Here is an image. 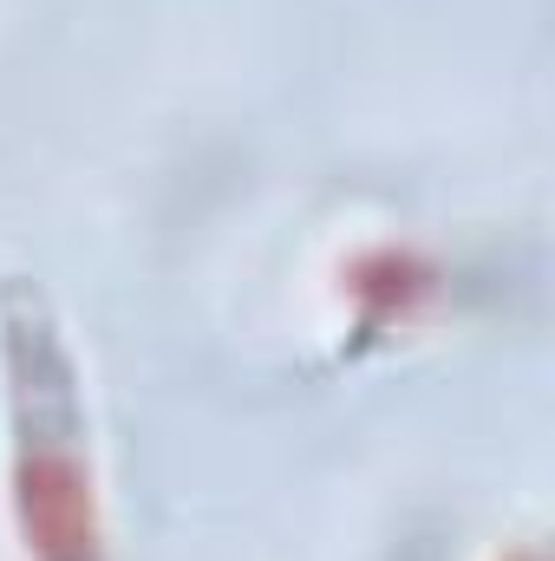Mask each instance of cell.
<instances>
[{"label": "cell", "instance_id": "cell-1", "mask_svg": "<svg viewBox=\"0 0 555 561\" xmlns=\"http://www.w3.org/2000/svg\"><path fill=\"white\" fill-rule=\"evenodd\" d=\"M20 346L33 353V379H20V405H33V437L20 444V523H26V549L39 561H99V516H92V470L72 444L79 424H66V437H53L59 412L72 405L59 386V353L46 333L13 327Z\"/></svg>", "mask_w": 555, "mask_h": 561}]
</instances>
